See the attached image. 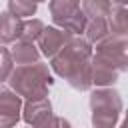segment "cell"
I'll list each match as a JSON object with an SVG mask.
<instances>
[{
	"label": "cell",
	"instance_id": "6da1fadb",
	"mask_svg": "<svg viewBox=\"0 0 128 128\" xmlns=\"http://www.w3.org/2000/svg\"><path fill=\"white\" fill-rule=\"evenodd\" d=\"M90 60H92V44L80 36H72L70 42L50 60V66L72 88L88 90L92 86Z\"/></svg>",
	"mask_w": 128,
	"mask_h": 128
},
{
	"label": "cell",
	"instance_id": "7a4b0ae2",
	"mask_svg": "<svg viewBox=\"0 0 128 128\" xmlns=\"http://www.w3.org/2000/svg\"><path fill=\"white\" fill-rule=\"evenodd\" d=\"M6 82L18 98H26V102H30L48 98V88L54 84V78L48 64L36 62L28 66H16Z\"/></svg>",
	"mask_w": 128,
	"mask_h": 128
},
{
	"label": "cell",
	"instance_id": "3957f363",
	"mask_svg": "<svg viewBox=\"0 0 128 128\" xmlns=\"http://www.w3.org/2000/svg\"><path fill=\"white\" fill-rule=\"evenodd\" d=\"M90 108L94 128H114L122 112V98L112 88H98L90 96Z\"/></svg>",
	"mask_w": 128,
	"mask_h": 128
},
{
	"label": "cell",
	"instance_id": "277c9868",
	"mask_svg": "<svg viewBox=\"0 0 128 128\" xmlns=\"http://www.w3.org/2000/svg\"><path fill=\"white\" fill-rule=\"evenodd\" d=\"M56 28L68 32L70 36H80L86 28V16L78 2L74 0H54L48 4Z\"/></svg>",
	"mask_w": 128,
	"mask_h": 128
},
{
	"label": "cell",
	"instance_id": "5b68a950",
	"mask_svg": "<svg viewBox=\"0 0 128 128\" xmlns=\"http://www.w3.org/2000/svg\"><path fill=\"white\" fill-rule=\"evenodd\" d=\"M70 34L68 32H64V30H60V28H56V26H46L44 28V32H42V36L38 38V52L40 54H44V56H48L50 60L70 42Z\"/></svg>",
	"mask_w": 128,
	"mask_h": 128
},
{
	"label": "cell",
	"instance_id": "8992f818",
	"mask_svg": "<svg viewBox=\"0 0 128 128\" xmlns=\"http://www.w3.org/2000/svg\"><path fill=\"white\" fill-rule=\"evenodd\" d=\"M24 122L32 128H40L48 118H52V104L48 98H42V100H30L22 106V114Z\"/></svg>",
	"mask_w": 128,
	"mask_h": 128
},
{
	"label": "cell",
	"instance_id": "52a82bcc",
	"mask_svg": "<svg viewBox=\"0 0 128 128\" xmlns=\"http://www.w3.org/2000/svg\"><path fill=\"white\" fill-rule=\"evenodd\" d=\"M22 32V20L12 16L8 10L0 12V46L4 44H14L20 38Z\"/></svg>",
	"mask_w": 128,
	"mask_h": 128
},
{
	"label": "cell",
	"instance_id": "ba28073f",
	"mask_svg": "<svg viewBox=\"0 0 128 128\" xmlns=\"http://www.w3.org/2000/svg\"><path fill=\"white\" fill-rule=\"evenodd\" d=\"M10 52V58L14 64L18 66H28V64H36L40 62V52L36 48V44H30V42H20L16 40L12 44V48H8Z\"/></svg>",
	"mask_w": 128,
	"mask_h": 128
},
{
	"label": "cell",
	"instance_id": "9c48e42d",
	"mask_svg": "<svg viewBox=\"0 0 128 128\" xmlns=\"http://www.w3.org/2000/svg\"><path fill=\"white\" fill-rule=\"evenodd\" d=\"M20 112H22V98H18L8 88H0V116L20 118Z\"/></svg>",
	"mask_w": 128,
	"mask_h": 128
},
{
	"label": "cell",
	"instance_id": "30bf717a",
	"mask_svg": "<svg viewBox=\"0 0 128 128\" xmlns=\"http://www.w3.org/2000/svg\"><path fill=\"white\" fill-rule=\"evenodd\" d=\"M86 42H102L106 36H110V26H108V18H88L86 20Z\"/></svg>",
	"mask_w": 128,
	"mask_h": 128
},
{
	"label": "cell",
	"instance_id": "8fae6325",
	"mask_svg": "<svg viewBox=\"0 0 128 128\" xmlns=\"http://www.w3.org/2000/svg\"><path fill=\"white\" fill-rule=\"evenodd\" d=\"M44 22L42 20H38V18H30V20H22V32H20V42H30V44H34V42H38V38L42 36V32H44Z\"/></svg>",
	"mask_w": 128,
	"mask_h": 128
},
{
	"label": "cell",
	"instance_id": "7c38bea8",
	"mask_svg": "<svg viewBox=\"0 0 128 128\" xmlns=\"http://www.w3.org/2000/svg\"><path fill=\"white\" fill-rule=\"evenodd\" d=\"M112 6H114V4H110V2H100V0H96V2H94V0H86V2L80 4L86 20H88V18H108L110 12H112Z\"/></svg>",
	"mask_w": 128,
	"mask_h": 128
},
{
	"label": "cell",
	"instance_id": "4fadbf2b",
	"mask_svg": "<svg viewBox=\"0 0 128 128\" xmlns=\"http://www.w3.org/2000/svg\"><path fill=\"white\" fill-rule=\"evenodd\" d=\"M12 16L24 20L28 16H34L36 10H38V4L36 2H26V0H10L8 2V8H6Z\"/></svg>",
	"mask_w": 128,
	"mask_h": 128
},
{
	"label": "cell",
	"instance_id": "5bb4252c",
	"mask_svg": "<svg viewBox=\"0 0 128 128\" xmlns=\"http://www.w3.org/2000/svg\"><path fill=\"white\" fill-rule=\"evenodd\" d=\"M12 70H14V62L10 58V52L6 46H2V50H0V84L10 78Z\"/></svg>",
	"mask_w": 128,
	"mask_h": 128
},
{
	"label": "cell",
	"instance_id": "9a60e30c",
	"mask_svg": "<svg viewBox=\"0 0 128 128\" xmlns=\"http://www.w3.org/2000/svg\"><path fill=\"white\" fill-rule=\"evenodd\" d=\"M40 128H72V126H70V122L64 120V118H60V116H52V118H48Z\"/></svg>",
	"mask_w": 128,
	"mask_h": 128
},
{
	"label": "cell",
	"instance_id": "2e32d148",
	"mask_svg": "<svg viewBox=\"0 0 128 128\" xmlns=\"http://www.w3.org/2000/svg\"><path fill=\"white\" fill-rule=\"evenodd\" d=\"M120 128H126V124H122V126H120Z\"/></svg>",
	"mask_w": 128,
	"mask_h": 128
},
{
	"label": "cell",
	"instance_id": "e0dca14e",
	"mask_svg": "<svg viewBox=\"0 0 128 128\" xmlns=\"http://www.w3.org/2000/svg\"><path fill=\"white\" fill-rule=\"evenodd\" d=\"M0 50H2V46H0Z\"/></svg>",
	"mask_w": 128,
	"mask_h": 128
}]
</instances>
